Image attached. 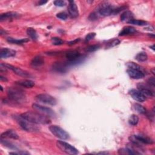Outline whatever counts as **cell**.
Instances as JSON below:
<instances>
[{
	"mask_svg": "<svg viewBox=\"0 0 155 155\" xmlns=\"http://www.w3.org/2000/svg\"><path fill=\"white\" fill-rule=\"evenodd\" d=\"M21 116L25 119L36 124H48L51 122L50 117L39 112L27 111Z\"/></svg>",
	"mask_w": 155,
	"mask_h": 155,
	"instance_id": "cell-1",
	"label": "cell"
},
{
	"mask_svg": "<svg viewBox=\"0 0 155 155\" xmlns=\"http://www.w3.org/2000/svg\"><path fill=\"white\" fill-rule=\"evenodd\" d=\"M8 98L16 102H21L25 100V91L20 88L16 87H10L7 90Z\"/></svg>",
	"mask_w": 155,
	"mask_h": 155,
	"instance_id": "cell-2",
	"label": "cell"
},
{
	"mask_svg": "<svg viewBox=\"0 0 155 155\" xmlns=\"http://www.w3.org/2000/svg\"><path fill=\"white\" fill-rule=\"evenodd\" d=\"M124 7H114L108 2L102 3L98 8V13L103 16H108L111 15H116L122 10Z\"/></svg>",
	"mask_w": 155,
	"mask_h": 155,
	"instance_id": "cell-3",
	"label": "cell"
},
{
	"mask_svg": "<svg viewBox=\"0 0 155 155\" xmlns=\"http://www.w3.org/2000/svg\"><path fill=\"white\" fill-rule=\"evenodd\" d=\"M15 119L20 126V127L28 132H37L39 131L40 128L37 125V124L32 123L20 116H15Z\"/></svg>",
	"mask_w": 155,
	"mask_h": 155,
	"instance_id": "cell-4",
	"label": "cell"
},
{
	"mask_svg": "<svg viewBox=\"0 0 155 155\" xmlns=\"http://www.w3.org/2000/svg\"><path fill=\"white\" fill-rule=\"evenodd\" d=\"M129 139L131 143L139 146H140L142 143L151 144L153 143V140L152 139L142 133L132 135L130 136Z\"/></svg>",
	"mask_w": 155,
	"mask_h": 155,
	"instance_id": "cell-5",
	"label": "cell"
},
{
	"mask_svg": "<svg viewBox=\"0 0 155 155\" xmlns=\"http://www.w3.org/2000/svg\"><path fill=\"white\" fill-rule=\"evenodd\" d=\"M56 145L61 151L65 153L66 154L74 155L78 154L79 153L78 150L75 147L66 142L62 140H58L56 142Z\"/></svg>",
	"mask_w": 155,
	"mask_h": 155,
	"instance_id": "cell-6",
	"label": "cell"
},
{
	"mask_svg": "<svg viewBox=\"0 0 155 155\" xmlns=\"http://www.w3.org/2000/svg\"><path fill=\"white\" fill-rule=\"evenodd\" d=\"M49 130L50 132L56 137L62 139V140H67L69 139L70 136L69 134L62 128L61 127L56 125H52L49 127Z\"/></svg>",
	"mask_w": 155,
	"mask_h": 155,
	"instance_id": "cell-7",
	"label": "cell"
},
{
	"mask_svg": "<svg viewBox=\"0 0 155 155\" xmlns=\"http://www.w3.org/2000/svg\"><path fill=\"white\" fill-rule=\"evenodd\" d=\"M36 99L38 102L47 105H55L57 104V101L55 97L47 93H41L38 94L36 96Z\"/></svg>",
	"mask_w": 155,
	"mask_h": 155,
	"instance_id": "cell-8",
	"label": "cell"
},
{
	"mask_svg": "<svg viewBox=\"0 0 155 155\" xmlns=\"http://www.w3.org/2000/svg\"><path fill=\"white\" fill-rule=\"evenodd\" d=\"M32 107L35 110L38 111V112H39L45 116H47L49 117H54L56 116V114H55L54 111L51 108H50L49 107H47L45 106H43L42 105L36 104V103L33 104Z\"/></svg>",
	"mask_w": 155,
	"mask_h": 155,
	"instance_id": "cell-9",
	"label": "cell"
},
{
	"mask_svg": "<svg viewBox=\"0 0 155 155\" xmlns=\"http://www.w3.org/2000/svg\"><path fill=\"white\" fill-rule=\"evenodd\" d=\"M1 65H2L3 66H4L7 69H10L11 70H12L14 73H15L16 74L23 77V78H30L31 77V75L30 74V73H28V71L24 70L18 67H16L13 65L8 64H5V63H1Z\"/></svg>",
	"mask_w": 155,
	"mask_h": 155,
	"instance_id": "cell-10",
	"label": "cell"
},
{
	"mask_svg": "<svg viewBox=\"0 0 155 155\" xmlns=\"http://www.w3.org/2000/svg\"><path fill=\"white\" fill-rule=\"evenodd\" d=\"M68 66L67 65L65 62H56L53 64L51 66V69L53 71L60 73H66L68 70Z\"/></svg>",
	"mask_w": 155,
	"mask_h": 155,
	"instance_id": "cell-11",
	"label": "cell"
},
{
	"mask_svg": "<svg viewBox=\"0 0 155 155\" xmlns=\"http://www.w3.org/2000/svg\"><path fill=\"white\" fill-rule=\"evenodd\" d=\"M138 90L142 94V95L146 98V97H150L153 96V91L149 88L148 87H146L143 84H138L137 85Z\"/></svg>",
	"mask_w": 155,
	"mask_h": 155,
	"instance_id": "cell-12",
	"label": "cell"
},
{
	"mask_svg": "<svg viewBox=\"0 0 155 155\" xmlns=\"http://www.w3.org/2000/svg\"><path fill=\"white\" fill-rule=\"evenodd\" d=\"M127 72L128 76L131 78L134 79H140L143 78L145 76L143 72L141 70L128 68L127 70Z\"/></svg>",
	"mask_w": 155,
	"mask_h": 155,
	"instance_id": "cell-13",
	"label": "cell"
},
{
	"mask_svg": "<svg viewBox=\"0 0 155 155\" xmlns=\"http://www.w3.org/2000/svg\"><path fill=\"white\" fill-rule=\"evenodd\" d=\"M68 12L71 18H76L79 15L78 8L74 1H70L68 7Z\"/></svg>",
	"mask_w": 155,
	"mask_h": 155,
	"instance_id": "cell-14",
	"label": "cell"
},
{
	"mask_svg": "<svg viewBox=\"0 0 155 155\" xmlns=\"http://www.w3.org/2000/svg\"><path fill=\"white\" fill-rule=\"evenodd\" d=\"M129 94L130 96L135 101L142 102L145 101L146 98L142 95V94L138 90L136 89H131L129 91Z\"/></svg>",
	"mask_w": 155,
	"mask_h": 155,
	"instance_id": "cell-15",
	"label": "cell"
},
{
	"mask_svg": "<svg viewBox=\"0 0 155 155\" xmlns=\"http://www.w3.org/2000/svg\"><path fill=\"white\" fill-rule=\"evenodd\" d=\"M16 51L9 48H2L0 51L1 58H7L9 57L15 56Z\"/></svg>",
	"mask_w": 155,
	"mask_h": 155,
	"instance_id": "cell-16",
	"label": "cell"
},
{
	"mask_svg": "<svg viewBox=\"0 0 155 155\" xmlns=\"http://www.w3.org/2000/svg\"><path fill=\"white\" fill-rule=\"evenodd\" d=\"M19 16V14H18L16 12H6L4 13H2L0 15V21L1 22L4 21H9L10 19L17 18Z\"/></svg>",
	"mask_w": 155,
	"mask_h": 155,
	"instance_id": "cell-17",
	"label": "cell"
},
{
	"mask_svg": "<svg viewBox=\"0 0 155 155\" xmlns=\"http://www.w3.org/2000/svg\"><path fill=\"white\" fill-rule=\"evenodd\" d=\"M1 138L2 139H19V136L18 134L12 130H8L4 133H2L1 135Z\"/></svg>",
	"mask_w": 155,
	"mask_h": 155,
	"instance_id": "cell-18",
	"label": "cell"
},
{
	"mask_svg": "<svg viewBox=\"0 0 155 155\" xmlns=\"http://www.w3.org/2000/svg\"><path fill=\"white\" fill-rule=\"evenodd\" d=\"M15 83L19 86L25 88H32L35 86V82L30 79H21L16 81Z\"/></svg>",
	"mask_w": 155,
	"mask_h": 155,
	"instance_id": "cell-19",
	"label": "cell"
},
{
	"mask_svg": "<svg viewBox=\"0 0 155 155\" xmlns=\"http://www.w3.org/2000/svg\"><path fill=\"white\" fill-rule=\"evenodd\" d=\"M44 59L40 55L35 56L32 59V60L31 61V62H30V65L33 67H39L42 66V65H44Z\"/></svg>",
	"mask_w": 155,
	"mask_h": 155,
	"instance_id": "cell-20",
	"label": "cell"
},
{
	"mask_svg": "<svg viewBox=\"0 0 155 155\" xmlns=\"http://www.w3.org/2000/svg\"><path fill=\"white\" fill-rule=\"evenodd\" d=\"M136 32V30L135 28L131 26H126L124 27L122 30L120 31L119 33V36H127V35H130L134 34Z\"/></svg>",
	"mask_w": 155,
	"mask_h": 155,
	"instance_id": "cell-21",
	"label": "cell"
},
{
	"mask_svg": "<svg viewBox=\"0 0 155 155\" xmlns=\"http://www.w3.org/2000/svg\"><path fill=\"white\" fill-rule=\"evenodd\" d=\"M134 19L133 14L131 12L127 10L122 13L120 15V21L128 23L130 21Z\"/></svg>",
	"mask_w": 155,
	"mask_h": 155,
	"instance_id": "cell-22",
	"label": "cell"
},
{
	"mask_svg": "<svg viewBox=\"0 0 155 155\" xmlns=\"http://www.w3.org/2000/svg\"><path fill=\"white\" fill-rule=\"evenodd\" d=\"M118 153L121 154H140V153L132 149L131 148L127 147L126 148H123L118 150Z\"/></svg>",
	"mask_w": 155,
	"mask_h": 155,
	"instance_id": "cell-23",
	"label": "cell"
},
{
	"mask_svg": "<svg viewBox=\"0 0 155 155\" xmlns=\"http://www.w3.org/2000/svg\"><path fill=\"white\" fill-rule=\"evenodd\" d=\"M1 143L4 146L12 150H18V148L16 145H15L13 143L6 140L5 139H2L1 138Z\"/></svg>",
	"mask_w": 155,
	"mask_h": 155,
	"instance_id": "cell-24",
	"label": "cell"
},
{
	"mask_svg": "<svg viewBox=\"0 0 155 155\" xmlns=\"http://www.w3.org/2000/svg\"><path fill=\"white\" fill-rule=\"evenodd\" d=\"M7 41L8 42L11 43V44H22L23 43L27 42L29 41V39L25 38V39H15L13 38H8L7 39Z\"/></svg>",
	"mask_w": 155,
	"mask_h": 155,
	"instance_id": "cell-25",
	"label": "cell"
},
{
	"mask_svg": "<svg viewBox=\"0 0 155 155\" xmlns=\"http://www.w3.org/2000/svg\"><path fill=\"white\" fill-rule=\"evenodd\" d=\"M27 35L33 41H35L38 38V35H37V33L36 31V30L33 28H31V27H29L27 29Z\"/></svg>",
	"mask_w": 155,
	"mask_h": 155,
	"instance_id": "cell-26",
	"label": "cell"
},
{
	"mask_svg": "<svg viewBox=\"0 0 155 155\" xmlns=\"http://www.w3.org/2000/svg\"><path fill=\"white\" fill-rule=\"evenodd\" d=\"M135 59L138 62H145L148 59V56L147 53L144 51H141L139 53H137L135 57Z\"/></svg>",
	"mask_w": 155,
	"mask_h": 155,
	"instance_id": "cell-27",
	"label": "cell"
},
{
	"mask_svg": "<svg viewBox=\"0 0 155 155\" xmlns=\"http://www.w3.org/2000/svg\"><path fill=\"white\" fill-rule=\"evenodd\" d=\"M133 108L135 111H136L137 113L140 114H145L146 113L145 108L143 105H140V104H137V103L134 104L133 105Z\"/></svg>",
	"mask_w": 155,
	"mask_h": 155,
	"instance_id": "cell-28",
	"label": "cell"
},
{
	"mask_svg": "<svg viewBox=\"0 0 155 155\" xmlns=\"http://www.w3.org/2000/svg\"><path fill=\"white\" fill-rule=\"evenodd\" d=\"M139 122V117L136 114H132L128 119V123L131 125H136Z\"/></svg>",
	"mask_w": 155,
	"mask_h": 155,
	"instance_id": "cell-29",
	"label": "cell"
},
{
	"mask_svg": "<svg viewBox=\"0 0 155 155\" xmlns=\"http://www.w3.org/2000/svg\"><path fill=\"white\" fill-rule=\"evenodd\" d=\"M128 24H134V25H140V26H143V25H147V22L146 21H142V20L135 19H133L131 21H130L128 22Z\"/></svg>",
	"mask_w": 155,
	"mask_h": 155,
	"instance_id": "cell-30",
	"label": "cell"
},
{
	"mask_svg": "<svg viewBox=\"0 0 155 155\" xmlns=\"http://www.w3.org/2000/svg\"><path fill=\"white\" fill-rule=\"evenodd\" d=\"M120 40H119L118 39H113L112 40L109 41L107 44V48H111V47H113L116 45H117L119 43H120Z\"/></svg>",
	"mask_w": 155,
	"mask_h": 155,
	"instance_id": "cell-31",
	"label": "cell"
},
{
	"mask_svg": "<svg viewBox=\"0 0 155 155\" xmlns=\"http://www.w3.org/2000/svg\"><path fill=\"white\" fill-rule=\"evenodd\" d=\"M99 47H100V46L98 44L91 45L85 48V51L87 52H90V53L94 52V51H96L97 50H98L99 48Z\"/></svg>",
	"mask_w": 155,
	"mask_h": 155,
	"instance_id": "cell-32",
	"label": "cell"
},
{
	"mask_svg": "<svg viewBox=\"0 0 155 155\" xmlns=\"http://www.w3.org/2000/svg\"><path fill=\"white\" fill-rule=\"evenodd\" d=\"M127 67H128V68L138 70H141L142 71V68H141L140 66H139L138 64H136V63H134L133 62H128L127 64Z\"/></svg>",
	"mask_w": 155,
	"mask_h": 155,
	"instance_id": "cell-33",
	"label": "cell"
},
{
	"mask_svg": "<svg viewBox=\"0 0 155 155\" xmlns=\"http://www.w3.org/2000/svg\"><path fill=\"white\" fill-rule=\"evenodd\" d=\"M51 42L53 45H62L64 43V41L59 38L58 37H54L51 38Z\"/></svg>",
	"mask_w": 155,
	"mask_h": 155,
	"instance_id": "cell-34",
	"label": "cell"
},
{
	"mask_svg": "<svg viewBox=\"0 0 155 155\" xmlns=\"http://www.w3.org/2000/svg\"><path fill=\"white\" fill-rule=\"evenodd\" d=\"M56 17L61 20H65L67 19L68 15L65 12H60L56 15Z\"/></svg>",
	"mask_w": 155,
	"mask_h": 155,
	"instance_id": "cell-35",
	"label": "cell"
},
{
	"mask_svg": "<svg viewBox=\"0 0 155 155\" xmlns=\"http://www.w3.org/2000/svg\"><path fill=\"white\" fill-rule=\"evenodd\" d=\"M54 4L58 7H63L65 5V2L62 0H56L54 1Z\"/></svg>",
	"mask_w": 155,
	"mask_h": 155,
	"instance_id": "cell-36",
	"label": "cell"
},
{
	"mask_svg": "<svg viewBox=\"0 0 155 155\" xmlns=\"http://www.w3.org/2000/svg\"><path fill=\"white\" fill-rule=\"evenodd\" d=\"M97 19V14L95 12H92L88 16V19L90 21H95Z\"/></svg>",
	"mask_w": 155,
	"mask_h": 155,
	"instance_id": "cell-37",
	"label": "cell"
},
{
	"mask_svg": "<svg viewBox=\"0 0 155 155\" xmlns=\"http://www.w3.org/2000/svg\"><path fill=\"white\" fill-rule=\"evenodd\" d=\"M96 36V33H90L88 34H87V35L85 36V41H89L91 39H93Z\"/></svg>",
	"mask_w": 155,
	"mask_h": 155,
	"instance_id": "cell-38",
	"label": "cell"
},
{
	"mask_svg": "<svg viewBox=\"0 0 155 155\" xmlns=\"http://www.w3.org/2000/svg\"><path fill=\"white\" fill-rule=\"evenodd\" d=\"M10 154H29L30 153L27 152V151H17V152H10L9 153Z\"/></svg>",
	"mask_w": 155,
	"mask_h": 155,
	"instance_id": "cell-39",
	"label": "cell"
},
{
	"mask_svg": "<svg viewBox=\"0 0 155 155\" xmlns=\"http://www.w3.org/2000/svg\"><path fill=\"white\" fill-rule=\"evenodd\" d=\"M80 41V38H78V39H74L73 41H70L68 42V45H74L76 43H78L79 41Z\"/></svg>",
	"mask_w": 155,
	"mask_h": 155,
	"instance_id": "cell-40",
	"label": "cell"
},
{
	"mask_svg": "<svg viewBox=\"0 0 155 155\" xmlns=\"http://www.w3.org/2000/svg\"><path fill=\"white\" fill-rule=\"evenodd\" d=\"M148 83L149 84V85L154 87V78L153 77L149 78L148 80Z\"/></svg>",
	"mask_w": 155,
	"mask_h": 155,
	"instance_id": "cell-41",
	"label": "cell"
},
{
	"mask_svg": "<svg viewBox=\"0 0 155 155\" xmlns=\"http://www.w3.org/2000/svg\"><path fill=\"white\" fill-rule=\"evenodd\" d=\"M47 1H39L38 2V5H44V4H45V3H47Z\"/></svg>",
	"mask_w": 155,
	"mask_h": 155,
	"instance_id": "cell-42",
	"label": "cell"
},
{
	"mask_svg": "<svg viewBox=\"0 0 155 155\" xmlns=\"http://www.w3.org/2000/svg\"><path fill=\"white\" fill-rule=\"evenodd\" d=\"M0 79H1V81H7V78H6L5 77L2 76V75H1V76H0Z\"/></svg>",
	"mask_w": 155,
	"mask_h": 155,
	"instance_id": "cell-43",
	"label": "cell"
},
{
	"mask_svg": "<svg viewBox=\"0 0 155 155\" xmlns=\"http://www.w3.org/2000/svg\"><path fill=\"white\" fill-rule=\"evenodd\" d=\"M150 48H151L152 50H153V51H154V44H153L152 46H150Z\"/></svg>",
	"mask_w": 155,
	"mask_h": 155,
	"instance_id": "cell-44",
	"label": "cell"
}]
</instances>
